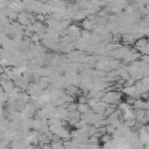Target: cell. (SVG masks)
<instances>
[{
	"mask_svg": "<svg viewBox=\"0 0 149 149\" xmlns=\"http://www.w3.org/2000/svg\"><path fill=\"white\" fill-rule=\"evenodd\" d=\"M0 87L6 92L8 93L9 91H12V88L14 87V83L10 80V79H0Z\"/></svg>",
	"mask_w": 149,
	"mask_h": 149,
	"instance_id": "cell-1",
	"label": "cell"
}]
</instances>
